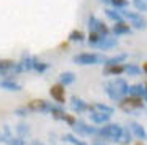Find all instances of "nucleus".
<instances>
[{
  "instance_id": "37998d69",
  "label": "nucleus",
  "mask_w": 147,
  "mask_h": 145,
  "mask_svg": "<svg viewBox=\"0 0 147 145\" xmlns=\"http://www.w3.org/2000/svg\"><path fill=\"white\" fill-rule=\"evenodd\" d=\"M136 145H142V144H141V140H139V142H138V144H136Z\"/></svg>"
},
{
  "instance_id": "a19ab883",
  "label": "nucleus",
  "mask_w": 147,
  "mask_h": 145,
  "mask_svg": "<svg viewBox=\"0 0 147 145\" xmlns=\"http://www.w3.org/2000/svg\"><path fill=\"white\" fill-rule=\"evenodd\" d=\"M101 2H104V3H110V0H101Z\"/></svg>"
},
{
  "instance_id": "4be33fe9",
  "label": "nucleus",
  "mask_w": 147,
  "mask_h": 145,
  "mask_svg": "<svg viewBox=\"0 0 147 145\" xmlns=\"http://www.w3.org/2000/svg\"><path fill=\"white\" fill-rule=\"evenodd\" d=\"M16 132H18V137L24 139L30 136V126L27 123H18L16 124Z\"/></svg>"
},
{
  "instance_id": "c756f323",
  "label": "nucleus",
  "mask_w": 147,
  "mask_h": 145,
  "mask_svg": "<svg viewBox=\"0 0 147 145\" xmlns=\"http://www.w3.org/2000/svg\"><path fill=\"white\" fill-rule=\"evenodd\" d=\"M104 35H99V34H96V32H90L88 35V43L93 45V46H96V45L101 42V38H102Z\"/></svg>"
},
{
  "instance_id": "aec40b11",
  "label": "nucleus",
  "mask_w": 147,
  "mask_h": 145,
  "mask_svg": "<svg viewBox=\"0 0 147 145\" xmlns=\"http://www.w3.org/2000/svg\"><path fill=\"white\" fill-rule=\"evenodd\" d=\"M75 73L74 72H63L59 75V85H63V86H67V85H72L75 81Z\"/></svg>"
},
{
  "instance_id": "c85d7f7f",
  "label": "nucleus",
  "mask_w": 147,
  "mask_h": 145,
  "mask_svg": "<svg viewBox=\"0 0 147 145\" xmlns=\"http://www.w3.org/2000/svg\"><path fill=\"white\" fill-rule=\"evenodd\" d=\"M133 134H131V131H129V128H123V132H121V144H125V145H128L129 142L133 140Z\"/></svg>"
},
{
  "instance_id": "6e6552de",
  "label": "nucleus",
  "mask_w": 147,
  "mask_h": 145,
  "mask_svg": "<svg viewBox=\"0 0 147 145\" xmlns=\"http://www.w3.org/2000/svg\"><path fill=\"white\" fill-rule=\"evenodd\" d=\"M121 15L131 21V26L134 27V29L144 30L147 27V21L141 16V13H134V11H121Z\"/></svg>"
},
{
  "instance_id": "412c9836",
  "label": "nucleus",
  "mask_w": 147,
  "mask_h": 145,
  "mask_svg": "<svg viewBox=\"0 0 147 145\" xmlns=\"http://www.w3.org/2000/svg\"><path fill=\"white\" fill-rule=\"evenodd\" d=\"M0 88H3L7 91H21L22 89L21 85L13 81V80H2L0 81Z\"/></svg>"
},
{
  "instance_id": "a878e982",
  "label": "nucleus",
  "mask_w": 147,
  "mask_h": 145,
  "mask_svg": "<svg viewBox=\"0 0 147 145\" xmlns=\"http://www.w3.org/2000/svg\"><path fill=\"white\" fill-rule=\"evenodd\" d=\"M63 140H64V142H69V144H72V145H86L83 140L77 139L75 136H72V134H64V136H63Z\"/></svg>"
},
{
  "instance_id": "4c0bfd02",
  "label": "nucleus",
  "mask_w": 147,
  "mask_h": 145,
  "mask_svg": "<svg viewBox=\"0 0 147 145\" xmlns=\"http://www.w3.org/2000/svg\"><path fill=\"white\" fill-rule=\"evenodd\" d=\"M0 142H7V140H5V136H3V132H2V128H0Z\"/></svg>"
},
{
  "instance_id": "4468645a",
  "label": "nucleus",
  "mask_w": 147,
  "mask_h": 145,
  "mask_svg": "<svg viewBox=\"0 0 147 145\" xmlns=\"http://www.w3.org/2000/svg\"><path fill=\"white\" fill-rule=\"evenodd\" d=\"M129 131H131V134L133 136H136L139 140H144V139H147V132L146 129H144V126H141L139 123H136V121H133V123L128 124Z\"/></svg>"
},
{
  "instance_id": "79ce46f5",
  "label": "nucleus",
  "mask_w": 147,
  "mask_h": 145,
  "mask_svg": "<svg viewBox=\"0 0 147 145\" xmlns=\"http://www.w3.org/2000/svg\"><path fill=\"white\" fill-rule=\"evenodd\" d=\"M93 145H102V144H99V142H94V144H93Z\"/></svg>"
},
{
  "instance_id": "ea45409f",
  "label": "nucleus",
  "mask_w": 147,
  "mask_h": 145,
  "mask_svg": "<svg viewBox=\"0 0 147 145\" xmlns=\"http://www.w3.org/2000/svg\"><path fill=\"white\" fill-rule=\"evenodd\" d=\"M142 70L146 72V75H147V62H144V65H142Z\"/></svg>"
},
{
  "instance_id": "72a5a7b5",
  "label": "nucleus",
  "mask_w": 147,
  "mask_h": 145,
  "mask_svg": "<svg viewBox=\"0 0 147 145\" xmlns=\"http://www.w3.org/2000/svg\"><path fill=\"white\" fill-rule=\"evenodd\" d=\"M110 5H114L115 8H125L128 5V0H110Z\"/></svg>"
},
{
  "instance_id": "393cba45",
  "label": "nucleus",
  "mask_w": 147,
  "mask_h": 145,
  "mask_svg": "<svg viewBox=\"0 0 147 145\" xmlns=\"http://www.w3.org/2000/svg\"><path fill=\"white\" fill-rule=\"evenodd\" d=\"M85 40V34L82 30H72L69 34V42H83Z\"/></svg>"
},
{
  "instance_id": "7ed1b4c3",
  "label": "nucleus",
  "mask_w": 147,
  "mask_h": 145,
  "mask_svg": "<svg viewBox=\"0 0 147 145\" xmlns=\"http://www.w3.org/2000/svg\"><path fill=\"white\" fill-rule=\"evenodd\" d=\"M104 56L98 53H80L74 56V62L80 65H96V64H104Z\"/></svg>"
},
{
  "instance_id": "dca6fc26",
  "label": "nucleus",
  "mask_w": 147,
  "mask_h": 145,
  "mask_svg": "<svg viewBox=\"0 0 147 145\" xmlns=\"http://www.w3.org/2000/svg\"><path fill=\"white\" fill-rule=\"evenodd\" d=\"M112 32H114V35H123V34L131 32V27H129V24L120 21V22H115V26L112 27Z\"/></svg>"
},
{
  "instance_id": "473e14b6",
  "label": "nucleus",
  "mask_w": 147,
  "mask_h": 145,
  "mask_svg": "<svg viewBox=\"0 0 147 145\" xmlns=\"http://www.w3.org/2000/svg\"><path fill=\"white\" fill-rule=\"evenodd\" d=\"M63 121H66L67 124H69L70 128L74 126V124L77 123V120H75V116H72V115H69V113H64V118H63Z\"/></svg>"
},
{
  "instance_id": "e433bc0d",
  "label": "nucleus",
  "mask_w": 147,
  "mask_h": 145,
  "mask_svg": "<svg viewBox=\"0 0 147 145\" xmlns=\"http://www.w3.org/2000/svg\"><path fill=\"white\" fill-rule=\"evenodd\" d=\"M30 145H45L43 142H40V140H32L30 142Z\"/></svg>"
},
{
  "instance_id": "0eeeda50",
  "label": "nucleus",
  "mask_w": 147,
  "mask_h": 145,
  "mask_svg": "<svg viewBox=\"0 0 147 145\" xmlns=\"http://www.w3.org/2000/svg\"><path fill=\"white\" fill-rule=\"evenodd\" d=\"M88 29H90V32H96V34L104 35V37L109 35V27H107L101 19H98L96 16H93V15L88 18Z\"/></svg>"
},
{
  "instance_id": "9d476101",
  "label": "nucleus",
  "mask_w": 147,
  "mask_h": 145,
  "mask_svg": "<svg viewBox=\"0 0 147 145\" xmlns=\"http://www.w3.org/2000/svg\"><path fill=\"white\" fill-rule=\"evenodd\" d=\"M50 96H51L58 104H64V101H66V91H64V86L59 85V83L53 85V86L50 88Z\"/></svg>"
},
{
  "instance_id": "5701e85b",
  "label": "nucleus",
  "mask_w": 147,
  "mask_h": 145,
  "mask_svg": "<svg viewBox=\"0 0 147 145\" xmlns=\"http://www.w3.org/2000/svg\"><path fill=\"white\" fill-rule=\"evenodd\" d=\"M32 61H34V70H37L38 73H43L45 70L50 69V64L48 62H40L37 56H32Z\"/></svg>"
},
{
  "instance_id": "1a4fd4ad",
  "label": "nucleus",
  "mask_w": 147,
  "mask_h": 145,
  "mask_svg": "<svg viewBox=\"0 0 147 145\" xmlns=\"http://www.w3.org/2000/svg\"><path fill=\"white\" fill-rule=\"evenodd\" d=\"M72 129L80 136H94V134H98V129H96L94 126H90V124H86L85 121H80V120L74 124Z\"/></svg>"
},
{
  "instance_id": "9b49d317",
  "label": "nucleus",
  "mask_w": 147,
  "mask_h": 145,
  "mask_svg": "<svg viewBox=\"0 0 147 145\" xmlns=\"http://www.w3.org/2000/svg\"><path fill=\"white\" fill-rule=\"evenodd\" d=\"M70 109H72V112H75V113H82V112L90 110V105L86 104L83 99L77 97V96H74V97L70 99Z\"/></svg>"
},
{
  "instance_id": "f8f14e48",
  "label": "nucleus",
  "mask_w": 147,
  "mask_h": 145,
  "mask_svg": "<svg viewBox=\"0 0 147 145\" xmlns=\"http://www.w3.org/2000/svg\"><path fill=\"white\" fill-rule=\"evenodd\" d=\"M18 67L19 70L22 72H29V70L34 69V61H32V56L29 54V53H22L21 56V61L18 62Z\"/></svg>"
},
{
  "instance_id": "b1692460",
  "label": "nucleus",
  "mask_w": 147,
  "mask_h": 145,
  "mask_svg": "<svg viewBox=\"0 0 147 145\" xmlns=\"http://www.w3.org/2000/svg\"><path fill=\"white\" fill-rule=\"evenodd\" d=\"M125 72V69H123V65H109V67H106L104 69V73L106 75H121V73Z\"/></svg>"
},
{
  "instance_id": "7c9ffc66",
  "label": "nucleus",
  "mask_w": 147,
  "mask_h": 145,
  "mask_svg": "<svg viewBox=\"0 0 147 145\" xmlns=\"http://www.w3.org/2000/svg\"><path fill=\"white\" fill-rule=\"evenodd\" d=\"M133 5H134V8H136L138 11H141V13H144V11H147V2L146 0H131Z\"/></svg>"
},
{
  "instance_id": "f03ea898",
  "label": "nucleus",
  "mask_w": 147,
  "mask_h": 145,
  "mask_svg": "<svg viewBox=\"0 0 147 145\" xmlns=\"http://www.w3.org/2000/svg\"><path fill=\"white\" fill-rule=\"evenodd\" d=\"M121 132H123V128L117 123H109L106 126H102L101 129H98V136L104 140H109V142H118L121 140Z\"/></svg>"
},
{
  "instance_id": "2eb2a0df",
  "label": "nucleus",
  "mask_w": 147,
  "mask_h": 145,
  "mask_svg": "<svg viewBox=\"0 0 147 145\" xmlns=\"http://www.w3.org/2000/svg\"><path fill=\"white\" fill-rule=\"evenodd\" d=\"M117 38L115 37H109V35H106V37H102L101 38V42L98 45H96V48H99V50H110V48H114V46H117Z\"/></svg>"
},
{
  "instance_id": "f3484780",
  "label": "nucleus",
  "mask_w": 147,
  "mask_h": 145,
  "mask_svg": "<svg viewBox=\"0 0 147 145\" xmlns=\"http://www.w3.org/2000/svg\"><path fill=\"white\" fill-rule=\"evenodd\" d=\"M144 85H133V86L128 88V96L129 97H139V99H144Z\"/></svg>"
},
{
  "instance_id": "423d86ee",
  "label": "nucleus",
  "mask_w": 147,
  "mask_h": 145,
  "mask_svg": "<svg viewBox=\"0 0 147 145\" xmlns=\"http://www.w3.org/2000/svg\"><path fill=\"white\" fill-rule=\"evenodd\" d=\"M18 73H21L18 62L11 61V59H0V75L2 77L18 75Z\"/></svg>"
},
{
  "instance_id": "bb28decb",
  "label": "nucleus",
  "mask_w": 147,
  "mask_h": 145,
  "mask_svg": "<svg viewBox=\"0 0 147 145\" xmlns=\"http://www.w3.org/2000/svg\"><path fill=\"white\" fill-rule=\"evenodd\" d=\"M123 69H125V72L128 73V75H139L141 73V67H138V65H134V64H125Z\"/></svg>"
},
{
  "instance_id": "20e7f679",
  "label": "nucleus",
  "mask_w": 147,
  "mask_h": 145,
  "mask_svg": "<svg viewBox=\"0 0 147 145\" xmlns=\"http://www.w3.org/2000/svg\"><path fill=\"white\" fill-rule=\"evenodd\" d=\"M29 112H38V113H51L58 105L51 104V102L45 101V99H32L29 104L26 105Z\"/></svg>"
},
{
  "instance_id": "39448f33",
  "label": "nucleus",
  "mask_w": 147,
  "mask_h": 145,
  "mask_svg": "<svg viewBox=\"0 0 147 145\" xmlns=\"http://www.w3.org/2000/svg\"><path fill=\"white\" fill-rule=\"evenodd\" d=\"M118 105H120V109L123 110V112H126V113H129V112H133V110H139V109H142L144 107V102H142V99H139V97H123L120 102H118Z\"/></svg>"
},
{
  "instance_id": "cd10ccee",
  "label": "nucleus",
  "mask_w": 147,
  "mask_h": 145,
  "mask_svg": "<svg viewBox=\"0 0 147 145\" xmlns=\"http://www.w3.org/2000/svg\"><path fill=\"white\" fill-rule=\"evenodd\" d=\"M104 13H106V16L109 19H112V21H115V22H120L121 21V15L118 13V11H115V10H104Z\"/></svg>"
},
{
  "instance_id": "f257e3e1",
  "label": "nucleus",
  "mask_w": 147,
  "mask_h": 145,
  "mask_svg": "<svg viewBox=\"0 0 147 145\" xmlns=\"http://www.w3.org/2000/svg\"><path fill=\"white\" fill-rule=\"evenodd\" d=\"M128 88L129 86H128V83H126V80L125 78H120V77L112 78V80H109L104 85V91L107 93V96H109L112 101H118V102L128 94Z\"/></svg>"
},
{
  "instance_id": "f704fd0d",
  "label": "nucleus",
  "mask_w": 147,
  "mask_h": 145,
  "mask_svg": "<svg viewBox=\"0 0 147 145\" xmlns=\"http://www.w3.org/2000/svg\"><path fill=\"white\" fill-rule=\"evenodd\" d=\"M8 145H26V142H24V139H21V137H13L10 142H8Z\"/></svg>"
},
{
  "instance_id": "ddd939ff",
  "label": "nucleus",
  "mask_w": 147,
  "mask_h": 145,
  "mask_svg": "<svg viewBox=\"0 0 147 145\" xmlns=\"http://www.w3.org/2000/svg\"><path fill=\"white\" fill-rule=\"evenodd\" d=\"M88 115H90V120L93 121L94 124H106L109 123L110 120V115H106V113H101V112H96V110H88Z\"/></svg>"
},
{
  "instance_id": "c9c22d12",
  "label": "nucleus",
  "mask_w": 147,
  "mask_h": 145,
  "mask_svg": "<svg viewBox=\"0 0 147 145\" xmlns=\"http://www.w3.org/2000/svg\"><path fill=\"white\" fill-rule=\"evenodd\" d=\"M15 113L19 116H27L29 115V110H27V107H19V109L15 110Z\"/></svg>"
},
{
  "instance_id": "6ab92c4d",
  "label": "nucleus",
  "mask_w": 147,
  "mask_h": 145,
  "mask_svg": "<svg viewBox=\"0 0 147 145\" xmlns=\"http://www.w3.org/2000/svg\"><path fill=\"white\" fill-rule=\"evenodd\" d=\"M90 109L96 110V112H101V113H106V115H112V113H114V107L106 105V104H101V102H96V104L90 105Z\"/></svg>"
},
{
  "instance_id": "a211bd4d",
  "label": "nucleus",
  "mask_w": 147,
  "mask_h": 145,
  "mask_svg": "<svg viewBox=\"0 0 147 145\" xmlns=\"http://www.w3.org/2000/svg\"><path fill=\"white\" fill-rule=\"evenodd\" d=\"M126 58H128V54H126V53H121V54L112 56V58H109V59H106V61H104V65H106V67H109V65H120L123 61H126Z\"/></svg>"
},
{
  "instance_id": "2f4dec72",
  "label": "nucleus",
  "mask_w": 147,
  "mask_h": 145,
  "mask_svg": "<svg viewBox=\"0 0 147 145\" xmlns=\"http://www.w3.org/2000/svg\"><path fill=\"white\" fill-rule=\"evenodd\" d=\"M2 128V132H3V136H5V140H7V144L13 139V134H11V131H10V126L8 124H3V126H0Z\"/></svg>"
},
{
  "instance_id": "58836bf2",
  "label": "nucleus",
  "mask_w": 147,
  "mask_h": 145,
  "mask_svg": "<svg viewBox=\"0 0 147 145\" xmlns=\"http://www.w3.org/2000/svg\"><path fill=\"white\" fill-rule=\"evenodd\" d=\"M144 91H146V94H144V99H146V101H147V83L144 85Z\"/></svg>"
}]
</instances>
